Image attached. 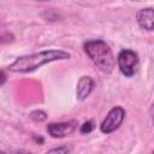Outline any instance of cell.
<instances>
[{
  "instance_id": "cell-11",
  "label": "cell",
  "mask_w": 154,
  "mask_h": 154,
  "mask_svg": "<svg viewBox=\"0 0 154 154\" xmlns=\"http://www.w3.org/2000/svg\"><path fill=\"white\" fill-rule=\"evenodd\" d=\"M150 116H152V122L154 124V103L152 105V108H150Z\"/></svg>"
},
{
  "instance_id": "cell-1",
  "label": "cell",
  "mask_w": 154,
  "mask_h": 154,
  "mask_svg": "<svg viewBox=\"0 0 154 154\" xmlns=\"http://www.w3.org/2000/svg\"><path fill=\"white\" fill-rule=\"evenodd\" d=\"M70 54L61 49H49V51H42L28 55L18 57L10 66L8 70L11 72H19V73H28L31 71H35L36 69L41 67L45 64H48L51 61L55 60H64L69 59Z\"/></svg>"
},
{
  "instance_id": "cell-5",
  "label": "cell",
  "mask_w": 154,
  "mask_h": 154,
  "mask_svg": "<svg viewBox=\"0 0 154 154\" xmlns=\"http://www.w3.org/2000/svg\"><path fill=\"white\" fill-rule=\"evenodd\" d=\"M76 122H61V123H51L47 126L48 134L54 138H61L65 136H69L76 130Z\"/></svg>"
},
{
  "instance_id": "cell-2",
  "label": "cell",
  "mask_w": 154,
  "mask_h": 154,
  "mask_svg": "<svg viewBox=\"0 0 154 154\" xmlns=\"http://www.w3.org/2000/svg\"><path fill=\"white\" fill-rule=\"evenodd\" d=\"M84 52L95 64V66L105 72L111 73L116 65V58L109 46L102 40H90L83 45Z\"/></svg>"
},
{
  "instance_id": "cell-3",
  "label": "cell",
  "mask_w": 154,
  "mask_h": 154,
  "mask_svg": "<svg viewBox=\"0 0 154 154\" xmlns=\"http://www.w3.org/2000/svg\"><path fill=\"white\" fill-rule=\"evenodd\" d=\"M120 72L125 77H132L138 66V55L131 49H123L117 57Z\"/></svg>"
},
{
  "instance_id": "cell-12",
  "label": "cell",
  "mask_w": 154,
  "mask_h": 154,
  "mask_svg": "<svg viewBox=\"0 0 154 154\" xmlns=\"http://www.w3.org/2000/svg\"><path fill=\"white\" fill-rule=\"evenodd\" d=\"M43 1H47V0H43Z\"/></svg>"
},
{
  "instance_id": "cell-8",
  "label": "cell",
  "mask_w": 154,
  "mask_h": 154,
  "mask_svg": "<svg viewBox=\"0 0 154 154\" xmlns=\"http://www.w3.org/2000/svg\"><path fill=\"white\" fill-rule=\"evenodd\" d=\"M30 118H31L34 122L41 123V122H43V120L47 119V114H46V112H43V111H35V112H32V113L30 114Z\"/></svg>"
},
{
  "instance_id": "cell-4",
  "label": "cell",
  "mask_w": 154,
  "mask_h": 154,
  "mask_svg": "<svg viewBox=\"0 0 154 154\" xmlns=\"http://www.w3.org/2000/svg\"><path fill=\"white\" fill-rule=\"evenodd\" d=\"M125 117V111L123 107L120 106H116L113 107L106 116V118L103 119V122L100 125V130L103 134H111L114 130H117L119 128V125L123 123Z\"/></svg>"
},
{
  "instance_id": "cell-7",
  "label": "cell",
  "mask_w": 154,
  "mask_h": 154,
  "mask_svg": "<svg viewBox=\"0 0 154 154\" xmlns=\"http://www.w3.org/2000/svg\"><path fill=\"white\" fill-rule=\"evenodd\" d=\"M94 88V81L91 77L89 76H82L77 83V89H76V93H77V99L79 101H83L85 100L89 94L91 93Z\"/></svg>"
},
{
  "instance_id": "cell-9",
  "label": "cell",
  "mask_w": 154,
  "mask_h": 154,
  "mask_svg": "<svg viewBox=\"0 0 154 154\" xmlns=\"http://www.w3.org/2000/svg\"><path fill=\"white\" fill-rule=\"evenodd\" d=\"M93 129H94V123H93L91 120H89V122H85V123H83V124L81 125L79 131H81L82 134H89V132L93 131Z\"/></svg>"
},
{
  "instance_id": "cell-10",
  "label": "cell",
  "mask_w": 154,
  "mask_h": 154,
  "mask_svg": "<svg viewBox=\"0 0 154 154\" xmlns=\"http://www.w3.org/2000/svg\"><path fill=\"white\" fill-rule=\"evenodd\" d=\"M48 153H69V149L66 147H61V148H53L51 150H48Z\"/></svg>"
},
{
  "instance_id": "cell-6",
  "label": "cell",
  "mask_w": 154,
  "mask_h": 154,
  "mask_svg": "<svg viewBox=\"0 0 154 154\" xmlns=\"http://www.w3.org/2000/svg\"><path fill=\"white\" fill-rule=\"evenodd\" d=\"M136 19L141 28L149 31H154V8L152 7L141 8L136 13Z\"/></svg>"
}]
</instances>
